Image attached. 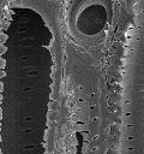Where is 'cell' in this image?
<instances>
[{"label":"cell","instance_id":"obj_1","mask_svg":"<svg viewBox=\"0 0 144 154\" xmlns=\"http://www.w3.org/2000/svg\"><path fill=\"white\" fill-rule=\"evenodd\" d=\"M1 140H2V137H1V135H0V142H1Z\"/></svg>","mask_w":144,"mask_h":154},{"label":"cell","instance_id":"obj_2","mask_svg":"<svg viewBox=\"0 0 144 154\" xmlns=\"http://www.w3.org/2000/svg\"><path fill=\"white\" fill-rule=\"evenodd\" d=\"M0 154H1V148H0Z\"/></svg>","mask_w":144,"mask_h":154}]
</instances>
